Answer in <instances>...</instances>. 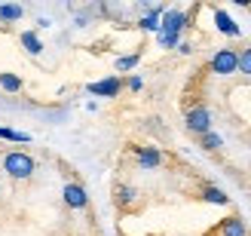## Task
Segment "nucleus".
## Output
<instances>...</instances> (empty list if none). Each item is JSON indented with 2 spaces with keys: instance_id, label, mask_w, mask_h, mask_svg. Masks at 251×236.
Returning <instances> with one entry per match:
<instances>
[{
  "instance_id": "nucleus-15",
  "label": "nucleus",
  "mask_w": 251,
  "mask_h": 236,
  "mask_svg": "<svg viewBox=\"0 0 251 236\" xmlns=\"http://www.w3.org/2000/svg\"><path fill=\"white\" fill-rule=\"evenodd\" d=\"M0 138H3V141H16V144H28L31 135L19 132V129H9V126H0Z\"/></svg>"
},
{
  "instance_id": "nucleus-20",
  "label": "nucleus",
  "mask_w": 251,
  "mask_h": 236,
  "mask_svg": "<svg viewBox=\"0 0 251 236\" xmlns=\"http://www.w3.org/2000/svg\"><path fill=\"white\" fill-rule=\"evenodd\" d=\"M178 52H181V55H190V52H193V46L184 40V43H178Z\"/></svg>"
},
{
  "instance_id": "nucleus-19",
  "label": "nucleus",
  "mask_w": 251,
  "mask_h": 236,
  "mask_svg": "<svg viewBox=\"0 0 251 236\" xmlns=\"http://www.w3.org/2000/svg\"><path fill=\"white\" fill-rule=\"evenodd\" d=\"M126 86H129L132 92H141V89H144V80H141V77H129V80H126Z\"/></svg>"
},
{
  "instance_id": "nucleus-11",
  "label": "nucleus",
  "mask_w": 251,
  "mask_h": 236,
  "mask_svg": "<svg viewBox=\"0 0 251 236\" xmlns=\"http://www.w3.org/2000/svg\"><path fill=\"white\" fill-rule=\"evenodd\" d=\"M202 200L211 203V206H230V196L224 193L221 187H215V184H205V187H202Z\"/></svg>"
},
{
  "instance_id": "nucleus-9",
  "label": "nucleus",
  "mask_w": 251,
  "mask_h": 236,
  "mask_svg": "<svg viewBox=\"0 0 251 236\" xmlns=\"http://www.w3.org/2000/svg\"><path fill=\"white\" fill-rule=\"evenodd\" d=\"M215 28H218L221 34H227V37H239V34H242V31H239V25L230 19V12H227V9H215Z\"/></svg>"
},
{
  "instance_id": "nucleus-6",
  "label": "nucleus",
  "mask_w": 251,
  "mask_h": 236,
  "mask_svg": "<svg viewBox=\"0 0 251 236\" xmlns=\"http://www.w3.org/2000/svg\"><path fill=\"white\" fill-rule=\"evenodd\" d=\"M86 89H89L92 95H98V98H117V95H120V89H123V80L117 77V74H110V77H104V80L89 83Z\"/></svg>"
},
{
  "instance_id": "nucleus-10",
  "label": "nucleus",
  "mask_w": 251,
  "mask_h": 236,
  "mask_svg": "<svg viewBox=\"0 0 251 236\" xmlns=\"http://www.w3.org/2000/svg\"><path fill=\"white\" fill-rule=\"evenodd\" d=\"M114 200H117L120 209H132V206L138 203V187H132V184H117Z\"/></svg>"
},
{
  "instance_id": "nucleus-16",
  "label": "nucleus",
  "mask_w": 251,
  "mask_h": 236,
  "mask_svg": "<svg viewBox=\"0 0 251 236\" xmlns=\"http://www.w3.org/2000/svg\"><path fill=\"white\" fill-rule=\"evenodd\" d=\"M138 61H141V52H132V55H120L117 58V71L120 74H126V71H132Z\"/></svg>"
},
{
  "instance_id": "nucleus-2",
  "label": "nucleus",
  "mask_w": 251,
  "mask_h": 236,
  "mask_svg": "<svg viewBox=\"0 0 251 236\" xmlns=\"http://www.w3.org/2000/svg\"><path fill=\"white\" fill-rule=\"evenodd\" d=\"M211 74H218V77H233V74H239V52L236 49H218L215 55L208 61Z\"/></svg>"
},
{
  "instance_id": "nucleus-17",
  "label": "nucleus",
  "mask_w": 251,
  "mask_h": 236,
  "mask_svg": "<svg viewBox=\"0 0 251 236\" xmlns=\"http://www.w3.org/2000/svg\"><path fill=\"white\" fill-rule=\"evenodd\" d=\"M199 144H202L205 151H221V147H224V138H221L218 132H208V135H202V138H199Z\"/></svg>"
},
{
  "instance_id": "nucleus-13",
  "label": "nucleus",
  "mask_w": 251,
  "mask_h": 236,
  "mask_svg": "<svg viewBox=\"0 0 251 236\" xmlns=\"http://www.w3.org/2000/svg\"><path fill=\"white\" fill-rule=\"evenodd\" d=\"M25 16L22 3H0V22H19Z\"/></svg>"
},
{
  "instance_id": "nucleus-14",
  "label": "nucleus",
  "mask_w": 251,
  "mask_h": 236,
  "mask_svg": "<svg viewBox=\"0 0 251 236\" xmlns=\"http://www.w3.org/2000/svg\"><path fill=\"white\" fill-rule=\"evenodd\" d=\"M22 77H19V74H9V71H3V74H0V89H6V92H12V95H16V92H22Z\"/></svg>"
},
{
  "instance_id": "nucleus-7",
  "label": "nucleus",
  "mask_w": 251,
  "mask_h": 236,
  "mask_svg": "<svg viewBox=\"0 0 251 236\" xmlns=\"http://www.w3.org/2000/svg\"><path fill=\"white\" fill-rule=\"evenodd\" d=\"M135 159L141 169H156L162 166V151L159 147H135Z\"/></svg>"
},
{
  "instance_id": "nucleus-12",
  "label": "nucleus",
  "mask_w": 251,
  "mask_h": 236,
  "mask_svg": "<svg viewBox=\"0 0 251 236\" xmlns=\"http://www.w3.org/2000/svg\"><path fill=\"white\" fill-rule=\"evenodd\" d=\"M22 46H25V52H31V55H40L43 52V40L37 37V31H22Z\"/></svg>"
},
{
  "instance_id": "nucleus-3",
  "label": "nucleus",
  "mask_w": 251,
  "mask_h": 236,
  "mask_svg": "<svg viewBox=\"0 0 251 236\" xmlns=\"http://www.w3.org/2000/svg\"><path fill=\"white\" fill-rule=\"evenodd\" d=\"M184 126H187V132H193V135L202 138V135L211 132V110L205 105L190 107V110H187V117H184Z\"/></svg>"
},
{
  "instance_id": "nucleus-8",
  "label": "nucleus",
  "mask_w": 251,
  "mask_h": 236,
  "mask_svg": "<svg viewBox=\"0 0 251 236\" xmlns=\"http://www.w3.org/2000/svg\"><path fill=\"white\" fill-rule=\"evenodd\" d=\"M218 236H248V227L239 215H230L218 224Z\"/></svg>"
},
{
  "instance_id": "nucleus-4",
  "label": "nucleus",
  "mask_w": 251,
  "mask_h": 236,
  "mask_svg": "<svg viewBox=\"0 0 251 236\" xmlns=\"http://www.w3.org/2000/svg\"><path fill=\"white\" fill-rule=\"evenodd\" d=\"M187 22H190V16H187L184 9H166L159 19V34H169V37H181V31L187 28Z\"/></svg>"
},
{
  "instance_id": "nucleus-1",
  "label": "nucleus",
  "mask_w": 251,
  "mask_h": 236,
  "mask_svg": "<svg viewBox=\"0 0 251 236\" xmlns=\"http://www.w3.org/2000/svg\"><path fill=\"white\" fill-rule=\"evenodd\" d=\"M3 172L12 181H28L37 172V163H34V157L25 154V151H6L3 154Z\"/></svg>"
},
{
  "instance_id": "nucleus-18",
  "label": "nucleus",
  "mask_w": 251,
  "mask_h": 236,
  "mask_svg": "<svg viewBox=\"0 0 251 236\" xmlns=\"http://www.w3.org/2000/svg\"><path fill=\"white\" fill-rule=\"evenodd\" d=\"M239 74L251 77V46H245L242 52H239Z\"/></svg>"
},
{
  "instance_id": "nucleus-5",
  "label": "nucleus",
  "mask_w": 251,
  "mask_h": 236,
  "mask_svg": "<svg viewBox=\"0 0 251 236\" xmlns=\"http://www.w3.org/2000/svg\"><path fill=\"white\" fill-rule=\"evenodd\" d=\"M61 200H65L68 209H74V212H80V209L89 206V196H86V187L77 181H68L65 187H61Z\"/></svg>"
}]
</instances>
